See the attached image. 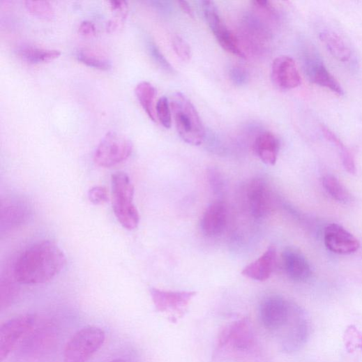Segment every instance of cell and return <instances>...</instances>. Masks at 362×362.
I'll return each instance as SVG.
<instances>
[{
  "mask_svg": "<svg viewBox=\"0 0 362 362\" xmlns=\"http://www.w3.org/2000/svg\"><path fill=\"white\" fill-rule=\"evenodd\" d=\"M277 250L271 246L256 261L247 266L242 275L251 280L264 282L269 280L277 266Z\"/></svg>",
  "mask_w": 362,
  "mask_h": 362,
  "instance_id": "obj_17",
  "label": "cell"
},
{
  "mask_svg": "<svg viewBox=\"0 0 362 362\" xmlns=\"http://www.w3.org/2000/svg\"><path fill=\"white\" fill-rule=\"evenodd\" d=\"M157 119L167 129H169L172 125V112L170 102L166 96L161 97L156 103Z\"/></svg>",
  "mask_w": 362,
  "mask_h": 362,
  "instance_id": "obj_30",
  "label": "cell"
},
{
  "mask_svg": "<svg viewBox=\"0 0 362 362\" xmlns=\"http://www.w3.org/2000/svg\"><path fill=\"white\" fill-rule=\"evenodd\" d=\"M282 257L285 273L292 280L303 282L311 277V267L305 256L299 250L288 248L285 250Z\"/></svg>",
  "mask_w": 362,
  "mask_h": 362,
  "instance_id": "obj_14",
  "label": "cell"
},
{
  "mask_svg": "<svg viewBox=\"0 0 362 362\" xmlns=\"http://www.w3.org/2000/svg\"><path fill=\"white\" fill-rule=\"evenodd\" d=\"M106 333L96 326L79 330L68 342L63 353L64 362H86L103 346Z\"/></svg>",
  "mask_w": 362,
  "mask_h": 362,
  "instance_id": "obj_4",
  "label": "cell"
},
{
  "mask_svg": "<svg viewBox=\"0 0 362 362\" xmlns=\"http://www.w3.org/2000/svg\"><path fill=\"white\" fill-rule=\"evenodd\" d=\"M307 72L313 83L327 88L339 96L344 95L343 89L323 63L308 66Z\"/></svg>",
  "mask_w": 362,
  "mask_h": 362,
  "instance_id": "obj_22",
  "label": "cell"
},
{
  "mask_svg": "<svg viewBox=\"0 0 362 362\" xmlns=\"http://www.w3.org/2000/svg\"><path fill=\"white\" fill-rule=\"evenodd\" d=\"M17 55L25 62L30 64L47 63L58 59L61 51L36 47L31 45H22L17 50Z\"/></svg>",
  "mask_w": 362,
  "mask_h": 362,
  "instance_id": "obj_20",
  "label": "cell"
},
{
  "mask_svg": "<svg viewBox=\"0 0 362 362\" xmlns=\"http://www.w3.org/2000/svg\"><path fill=\"white\" fill-rule=\"evenodd\" d=\"M112 11L116 14L115 19L108 23L107 30L114 31L126 19L128 15V3L126 1L110 2Z\"/></svg>",
  "mask_w": 362,
  "mask_h": 362,
  "instance_id": "obj_31",
  "label": "cell"
},
{
  "mask_svg": "<svg viewBox=\"0 0 362 362\" xmlns=\"http://www.w3.org/2000/svg\"><path fill=\"white\" fill-rule=\"evenodd\" d=\"M244 40L255 53L264 50L271 39V34L262 21L255 17H246L243 22Z\"/></svg>",
  "mask_w": 362,
  "mask_h": 362,
  "instance_id": "obj_18",
  "label": "cell"
},
{
  "mask_svg": "<svg viewBox=\"0 0 362 362\" xmlns=\"http://www.w3.org/2000/svg\"><path fill=\"white\" fill-rule=\"evenodd\" d=\"M202 9L206 22L208 23L221 47L228 53L239 58L245 59L246 54L238 38L228 29L220 13L211 1H202Z\"/></svg>",
  "mask_w": 362,
  "mask_h": 362,
  "instance_id": "obj_7",
  "label": "cell"
},
{
  "mask_svg": "<svg viewBox=\"0 0 362 362\" xmlns=\"http://www.w3.org/2000/svg\"><path fill=\"white\" fill-rule=\"evenodd\" d=\"M66 257L53 241H43L33 244L17 258L13 277L23 285H40L56 278L63 269Z\"/></svg>",
  "mask_w": 362,
  "mask_h": 362,
  "instance_id": "obj_1",
  "label": "cell"
},
{
  "mask_svg": "<svg viewBox=\"0 0 362 362\" xmlns=\"http://www.w3.org/2000/svg\"><path fill=\"white\" fill-rule=\"evenodd\" d=\"M280 148L279 139L276 135L266 132L258 136L255 142L254 149L258 158L268 165H275Z\"/></svg>",
  "mask_w": 362,
  "mask_h": 362,
  "instance_id": "obj_19",
  "label": "cell"
},
{
  "mask_svg": "<svg viewBox=\"0 0 362 362\" xmlns=\"http://www.w3.org/2000/svg\"><path fill=\"white\" fill-rule=\"evenodd\" d=\"M343 341L348 352H354L360 350L362 352V333L354 326L347 328Z\"/></svg>",
  "mask_w": 362,
  "mask_h": 362,
  "instance_id": "obj_29",
  "label": "cell"
},
{
  "mask_svg": "<svg viewBox=\"0 0 362 362\" xmlns=\"http://www.w3.org/2000/svg\"><path fill=\"white\" fill-rule=\"evenodd\" d=\"M323 186L327 193L335 200L347 203L352 196L346 188L333 176L327 175L323 179Z\"/></svg>",
  "mask_w": 362,
  "mask_h": 362,
  "instance_id": "obj_25",
  "label": "cell"
},
{
  "mask_svg": "<svg viewBox=\"0 0 362 362\" xmlns=\"http://www.w3.org/2000/svg\"><path fill=\"white\" fill-rule=\"evenodd\" d=\"M149 54L152 60L164 71L174 73V70L167 59L162 53V51L153 41L149 40L147 43Z\"/></svg>",
  "mask_w": 362,
  "mask_h": 362,
  "instance_id": "obj_32",
  "label": "cell"
},
{
  "mask_svg": "<svg viewBox=\"0 0 362 362\" xmlns=\"http://www.w3.org/2000/svg\"><path fill=\"white\" fill-rule=\"evenodd\" d=\"M271 78L273 84L282 90L295 89L301 82L296 64L294 59L289 56H280L274 60Z\"/></svg>",
  "mask_w": 362,
  "mask_h": 362,
  "instance_id": "obj_10",
  "label": "cell"
},
{
  "mask_svg": "<svg viewBox=\"0 0 362 362\" xmlns=\"http://www.w3.org/2000/svg\"><path fill=\"white\" fill-rule=\"evenodd\" d=\"M36 317L24 315L8 320L0 328V361H5L35 326Z\"/></svg>",
  "mask_w": 362,
  "mask_h": 362,
  "instance_id": "obj_6",
  "label": "cell"
},
{
  "mask_svg": "<svg viewBox=\"0 0 362 362\" xmlns=\"http://www.w3.org/2000/svg\"><path fill=\"white\" fill-rule=\"evenodd\" d=\"M253 335L246 320L239 321L223 330L219 338V347L230 346L234 349L244 351L252 347Z\"/></svg>",
  "mask_w": 362,
  "mask_h": 362,
  "instance_id": "obj_13",
  "label": "cell"
},
{
  "mask_svg": "<svg viewBox=\"0 0 362 362\" xmlns=\"http://www.w3.org/2000/svg\"><path fill=\"white\" fill-rule=\"evenodd\" d=\"M227 222L226 204L216 201L209 205L205 211L201 223L202 232L206 236L214 237L221 234Z\"/></svg>",
  "mask_w": 362,
  "mask_h": 362,
  "instance_id": "obj_15",
  "label": "cell"
},
{
  "mask_svg": "<svg viewBox=\"0 0 362 362\" xmlns=\"http://www.w3.org/2000/svg\"><path fill=\"white\" fill-rule=\"evenodd\" d=\"M229 78L234 85L242 86L248 83L249 75L243 68L234 66L229 70Z\"/></svg>",
  "mask_w": 362,
  "mask_h": 362,
  "instance_id": "obj_34",
  "label": "cell"
},
{
  "mask_svg": "<svg viewBox=\"0 0 362 362\" xmlns=\"http://www.w3.org/2000/svg\"><path fill=\"white\" fill-rule=\"evenodd\" d=\"M89 200L94 204H102L109 201L107 189L102 186H94L88 193Z\"/></svg>",
  "mask_w": 362,
  "mask_h": 362,
  "instance_id": "obj_35",
  "label": "cell"
},
{
  "mask_svg": "<svg viewBox=\"0 0 362 362\" xmlns=\"http://www.w3.org/2000/svg\"><path fill=\"white\" fill-rule=\"evenodd\" d=\"M135 91L145 113L152 121L157 122L156 105L154 103L157 89L149 82H141L136 86Z\"/></svg>",
  "mask_w": 362,
  "mask_h": 362,
  "instance_id": "obj_23",
  "label": "cell"
},
{
  "mask_svg": "<svg viewBox=\"0 0 362 362\" xmlns=\"http://www.w3.org/2000/svg\"><path fill=\"white\" fill-rule=\"evenodd\" d=\"M25 7L28 12L34 17L50 20L55 15L54 8L47 1H26Z\"/></svg>",
  "mask_w": 362,
  "mask_h": 362,
  "instance_id": "obj_28",
  "label": "cell"
},
{
  "mask_svg": "<svg viewBox=\"0 0 362 362\" xmlns=\"http://www.w3.org/2000/svg\"><path fill=\"white\" fill-rule=\"evenodd\" d=\"M77 59L82 63L100 70L107 71L112 68V63L110 60L85 50L77 52Z\"/></svg>",
  "mask_w": 362,
  "mask_h": 362,
  "instance_id": "obj_26",
  "label": "cell"
},
{
  "mask_svg": "<svg viewBox=\"0 0 362 362\" xmlns=\"http://www.w3.org/2000/svg\"><path fill=\"white\" fill-rule=\"evenodd\" d=\"M178 3L183 13L190 17H194L193 11L188 3L186 1H179Z\"/></svg>",
  "mask_w": 362,
  "mask_h": 362,
  "instance_id": "obj_37",
  "label": "cell"
},
{
  "mask_svg": "<svg viewBox=\"0 0 362 362\" xmlns=\"http://www.w3.org/2000/svg\"><path fill=\"white\" fill-rule=\"evenodd\" d=\"M79 33L85 37H92L96 33V28L93 22L83 21L80 25Z\"/></svg>",
  "mask_w": 362,
  "mask_h": 362,
  "instance_id": "obj_36",
  "label": "cell"
},
{
  "mask_svg": "<svg viewBox=\"0 0 362 362\" xmlns=\"http://www.w3.org/2000/svg\"><path fill=\"white\" fill-rule=\"evenodd\" d=\"M320 39L336 60L342 63L349 61L352 56L351 50L338 33L331 31H324L320 33Z\"/></svg>",
  "mask_w": 362,
  "mask_h": 362,
  "instance_id": "obj_21",
  "label": "cell"
},
{
  "mask_svg": "<svg viewBox=\"0 0 362 362\" xmlns=\"http://www.w3.org/2000/svg\"><path fill=\"white\" fill-rule=\"evenodd\" d=\"M133 151V144L126 136L109 132L98 144L94 155L95 164L103 168H110L126 161Z\"/></svg>",
  "mask_w": 362,
  "mask_h": 362,
  "instance_id": "obj_5",
  "label": "cell"
},
{
  "mask_svg": "<svg viewBox=\"0 0 362 362\" xmlns=\"http://www.w3.org/2000/svg\"><path fill=\"white\" fill-rule=\"evenodd\" d=\"M29 209L22 200L13 199L2 204L0 211V228L2 232L22 225L28 219Z\"/></svg>",
  "mask_w": 362,
  "mask_h": 362,
  "instance_id": "obj_16",
  "label": "cell"
},
{
  "mask_svg": "<svg viewBox=\"0 0 362 362\" xmlns=\"http://www.w3.org/2000/svg\"><path fill=\"white\" fill-rule=\"evenodd\" d=\"M173 47L177 56L183 62H188L191 58V49L189 44L181 37L175 36Z\"/></svg>",
  "mask_w": 362,
  "mask_h": 362,
  "instance_id": "obj_33",
  "label": "cell"
},
{
  "mask_svg": "<svg viewBox=\"0 0 362 362\" xmlns=\"http://www.w3.org/2000/svg\"><path fill=\"white\" fill-rule=\"evenodd\" d=\"M261 319L266 328L276 331L285 326L292 315L290 304L280 296H271L261 306Z\"/></svg>",
  "mask_w": 362,
  "mask_h": 362,
  "instance_id": "obj_9",
  "label": "cell"
},
{
  "mask_svg": "<svg viewBox=\"0 0 362 362\" xmlns=\"http://www.w3.org/2000/svg\"><path fill=\"white\" fill-rule=\"evenodd\" d=\"M322 132L324 137L331 143L337 146L338 149L340 151L341 160L343 167L349 174H355L356 167L352 153L349 149L344 144V143L333 133L329 128L322 126Z\"/></svg>",
  "mask_w": 362,
  "mask_h": 362,
  "instance_id": "obj_24",
  "label": "cell"
},
{
  "mask_svg": "<svg viewBox=\"0 0 362 362\" xmlns=\"http://www.w3.org/2000/svg\"><path fill=\"white\" fill-rule=\"evenodd\" d=\"M170 105L180 137L188 144L200 145L205 137V129L190 100L182 93L176 92L171 97Z\"/></svg>",
  "mask_w": 362,
  "mask_h": 362,
  "instance_id": "obj_2",
  "label": "cell"
},
{
  "mask_svg": "<svg viewBox=\"0 0 362 362\" xmlns=\"http://www.w3.org/2000/svg\"><path fill=\"white\" fill-rule=\"evenodd\" d=\"M110 362H128V361H126V360L122 359H116L112 360Z\"/></svg>",
  "mask_w": 362,
  "mask_h": 362,
  "instance_id": "obj_38",
  "label": "cell"
},
{
  "mask_svg": "<svg viewBox=\"0 0 362 362\" xmlns=\"http://www.w3.org/2000/svg\"><path fill=\"white\" fill-rule=\"evenodd\" d=\"M18 295V288L14 281L6 278L0 283V307L1 310L10 306Z\"/></svg>",
  "mask_w": 362,
  "mask_h": 362,
  "instance_id": "obj_27",
  "label": "cell"
},
{
  "mask_svg": "<svg viewBox=\"0 0 362 362\" xmlns=\"http://www.w3.org/2000/svg\"><path fill=\"white\" fill-rule=\"evenodd\" d=\"M152 301L158 312H183L190 300L196 295L195 292H170L151 288Z\"/></svg>",
  "mask_w": 362,
  "mask_h": 362,
  "instance_id": "obj_12",
  "label": "cell"
},
{
  "mask_svg": "<svg viewBox=\"0 0 362 362\" xmlns=\"http://www.w3.org/2000/svg\"><path fill=\"white\" fill-rule=\"evenodd\" d=\"M248 199L250 213L255 218H266L273 209V191L264 179H255L250 182L248 188Z\"/></svg>",
  "mask_w": 362,
  "mask_h": 362,
  "instance_id": "obj_8",
  "label": "cell"
},
{
  "mask_svg": "<svg viewBox=\"0 0 362 362\" xmlns=\"http://www.w3.org/2000/svg\"><path fill=\"white\" fill-rule=\"evenodd\" d=\"M113 209L120 224L128 230L137 227L139 213L133 204L135 188L129 176L116 172L112 176Z\"/></svg>",
  "mask_w": 362,
  "mask_h": 362,
  "instance_id": "obj_3",
  "label": "cell"
},
{
  "mask_svg": "<svg viewBox=\"0 0 362 362\" xmlns=\"http://www.w3.org/2000/svg\"><path fill=\"white\" fill-rule=\"evenodd\" d=\"M324 243L333 252L349 255L358 250L359 241L347 230L337 224L329 225L324 232Z\"/></svg>",
  "mask_w": 362,
  "mask_h": 362,
  "instance_id": "obj_11",
  "label": "cell"
}]
</instances>
